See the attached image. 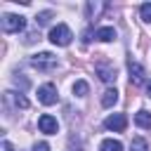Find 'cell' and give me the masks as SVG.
Segmentation results:
<instances>
[{
  "label": "cell",
  "mask_w": 151,
  "mask_h": 151,
  "mask_svg": "<svg viewBox=\"0 0 151 151\" xmlns=\"http://www.w3.org/2000/svg\"><path fill=\"white\" fill-rule=\"evenodd\" d=\"M71 38H73V33H71V28H68L66 24H57V26L50 28V42L57 45V47L71 45Z\"/></svg>",
  "instance_id": "obj_1"
},
{
  "label": "cell",
  "mask_w": 151,
  "mask_h": 151,
  "mask_svg": "<svg viewBox=\"0 0 151 151\" xmlns=\"http://www.w3.org/2000/svg\"><path fill=\"white\" fill-rule=\"evenodd\" d=\"M31 66L38 71H52V68H57V57L52 52H38L31 57Z\"/></svg>",
  "instance_id": "obj_2"
},
{
  "label": "cell",
  "mask_w": 151,
  "mask_h": 151,
  "mask_svg": "<svg viewBox=\"0 0 151 151\" xmlns=\"http://www.w3.org/2000/svg\"><path fill=\"white\" fill-rule=\"evenodd\" d=\"M24 26H26V19L21 14H5L2 17V31L5 33H19V31H24Z\"/></svg>",
  "instance_id": "obj_3"
},
{
  "label": "cell",
  "mask_w": 151,
  "mask_h": 151,
  "mask_svg": "<svg viewBox=\"0 0 151 151\" xmlns=\"http://www.w3.org/2000/svg\"><path fill=\"white\" fill-rule=\"evenodd\" d=\"M38 99H40V104H45V106H52V104H57V101H59L57 87H54L52 83H45V85H40V87H38Z\"/></svg>",
  "instance_id": "obj_4"
},
{
  "label": "cell",
  "mask_w": 151,
  "mask_h": 151,
  "mask_svg": "<svg viewBox=\"0 0 151 151\" xmlns=\"http://www.w3.org/2000/svg\"><path fill=\"white\" fill-rule=\"evenodd\" d=\"M104 127H106V130H113V132H123V130L127 127L125 113H111V116L104 120Z\"/></svg>",
  "instance_id": "obj_5"
},
{
  "label": "cell",
  "mask_w": 151,
  "mask_h": 151,
  "mask_svg": "<svg viewBox=\"0 0 151 151\" xmlns=\"http://www.w3.org/2000/svg\"><path fill=\"white\" fill-rule=\"evenodd\" d=\"M38 127H40V132H45V134H57V132H59V123H57V118L50 116V113H42V116L38 118Z\"/></svg>",
  "instance_id": "obj_6"
},
{
  "label": "cell",
  "mask_w": 151,
  "mask_h": 151,
  "mask_svg": "<svg viewBox=\"0 0 151 151\" xmlns=\"http://www.w3.org/2000/svg\"><path fill=\"white\" fill-rule=\"evenodd\" d=\"M127 71H130V83L132 85H142L144 83V68H142V64H137V61H127Z\"/></svg>",
  "instance_id": "obj_7"
},
{
  "label": "cell",
  "mask_w": 151,
  "mask_h": 151,
  "mask_svg": "<svg viewBox=\"0 0 151 151\" xmlns=\"http://www.w3.org/2000/svg\"><path fill=\"white\" fill-rule=\"evenodd\" d=\"M94 71L99 73V78H101L104 83H113V80H116V68H113L111 64H104V61H101V64L94 66Z\"/></svg>",
  "instance_id": "obj_8"
},
{
  "label": "cell",
  "mask_w": 151,
  "mask_h": 151,
  "mask_svg": "<svg viewBox=\"0 0 151 151\" xmlns=\"http://www.w3.org/2000/svg\"><path fill=\"white\" fill-rule=\"evenodd\" d=\"M94 38L99 42H111V40H116V28L113 26H101V28L94 31Z\"/></svg>",
  "instance_id": "obj_9"
},
{
  "label": "cell",
  "mask_w": 151,
  "mask_h": 151,
  "mask_svg": "<svg viewBox=\"0 0 151 151\" xmlns=\"http://www.w3.org/2000/svg\"><path fill=\"white\" fill-rule=\"evenodd\" d=\"M5 101H12L17 109H28V99L24 94H17V92H5Z\"/></svg>",
  "instance_id": "obj_10"
},
{
  "label": "cell",
  "mask_w": 151,
  "mask_h": 151,
  "mask_svg": "<svg viewBox=\"0 0 151 151\" xmlns=\"http://www.w3.org/2000/svg\"><path fill=\"white\" fill-rule=\"evenodd\" d=\"M116 101H118V90H116V87L106 90V92H104V97H101V106H106V109H109V106H113Z\"/></svg>",
  "instance_id": "obj_11"
},
{
  "label": "cell",
  "mask_w": 151,
  "mask_h": 151,
  "mask_svg": "<svg viewBox=\"0 0 151 151\" xmlns=\"http://www.w3.org/2000/svg\"><path fill=\"white\" fill-rule=\"evenodd\" d=\"M134 123L139 127H151V113L149 111H137L134 113Z\"/></svg>",
  "instance_id": "obj_12"
},
{
  "label": "cell",
  "mask_w": 151,
  "mask_h": 151,
  "mask_svg": "<svg viewBox=\"0 0 151 151\" xmlns=\"http://www.w3.org/2000/svg\"><path fill=\"white\" fill-rule=\"evenodd\" d=\"M99 151H123V144L118 139H104L99 144Z\"/></svg>",
  "instance_id": "obj_13"
},
{
  "label": "cell",
  "mask_w": 151,
  "mask_h": 151,
  "mask_svg": "<svg viewBox=\"0 0 151 151\" xmlns=\"http://www.w3.org/2000/svg\"><path fill=\"white\" fill-rule=\"evenodd\" d=\"M87 92H90V85H87L85 80H76V83H73V94H76V97H85Z\"/></svg>",
  "instance_id": "obj_14"
},
{
  "label": "cell",
  "mask_w": 151,
  "mask_h": 151,
  "mask_svg": "<svg viewBox=\"0 0 151 151\" xmlns=\"http://www.w3.org/2000/svg\"><path fill=\"white\" fill-rule=\"evenodd\" d=\"M130 151H149L146 139H144V137H134V139L130 142Z\"/></svg>",
  "instance_id": "obj_15"
},
{
  "label": "cell",
  "mask_w": 151,
  "mask_h": 151,
  "mask_svg": "<svg viewBox=\"0 0 151 151\" xmlns=\"http://www.w3.org/2000/svg\"><path fill=\"white\" fill-rule=\"evenodd\" d=\"M139 14H142V21L151 24V2H144V5L139 7Z\"/></svg>",
  "instance_id": "obj_16"
},
{
  "label": "cell",
  "mask_w": 151,
  "mask_h": 151,
  "mask_svg": "<svg viewBox=\"0 0 151 151\" xmlns=\"http://www.w3.org/2000/svg\"><path fill=\"white\" fill-rule=\"evenodd\" d=\"M50 19H52V12L45 9V12H40V14L35 17V24H38V26H45V24H50Z\"/></svg>",
  "instance_id": "obj_17"
},
{
  "label": "cell",
  "mask_w": 151,
  "mask_h": 151,
  "mask_svg": "<svg viewBox=\"0 0 151 151\" xmlns=\"http://www.w3.org/2000/svg\"><path fill=\"white\" fill-rule=\"evenodd\" d=\"M101 7H104V5H99V2H90V5H87V12H90V14H92V17H97V14H99V9H101Z\"/></svg>",
  "instance_id": "obj_18"
},
{
  "label": "cell",
  "mask_w": 151,
  "mask_h": 151,
  "mask_svg": "<svg viewBox=\"0 0 151 151\" xmlns=\"http://www.w3.org/2000/svg\"><path fill=\"white\" fill-rule=\"evenodd\" d=\"M33 151H50V144H47V142H38V144L33 146Z\"/></svg>",
  "instance_id": "obj_19"
},
{
  "label": "cell",
  "mask_w": 151,
  "mask_h": 151,
  "mask_svg": "<svg viewBox=\"0 0 151 151\" xmlns=\"http://www.w3.org/2000/svg\"><path fill=\"white\" fill-rule=\"evenodd\" d=\"M0 151H14V144H12V142H7V139H5V142H2V144H0Z\"/></svg>",
  "instance_id": "obj_20"
},
{
  "label": "cell",
  "mask_w": 151,
  "mask_h": 151,
  "mask_svg": "<svg viewBox=\"0 0 151 151\" xmlns=\"http://www.w3.org/2000/svg\"><path fill=\"white\" fill-rule=\"evenodd\" d=\"M14 83H17V85H21V87H28V80H26V78H19V76H17V78H14Z\"/></svg>",
  "instance_id": "obj_21"
},
{
  "label": "cell",
  "mask_w": 151,
  "mask_h": 151,
  "mask_svg": "<svg viewBox=\"0 0 151 151\" xmlns=\"http://www.w3.org/2000/svg\"><path fill=\"white\" fill-rule=\"evenodd\" d=\"M146 94H149V97H151V80H149V83H146Z\"/></svg>",
  "instance_id": "obj_22"
}]
</instances>
